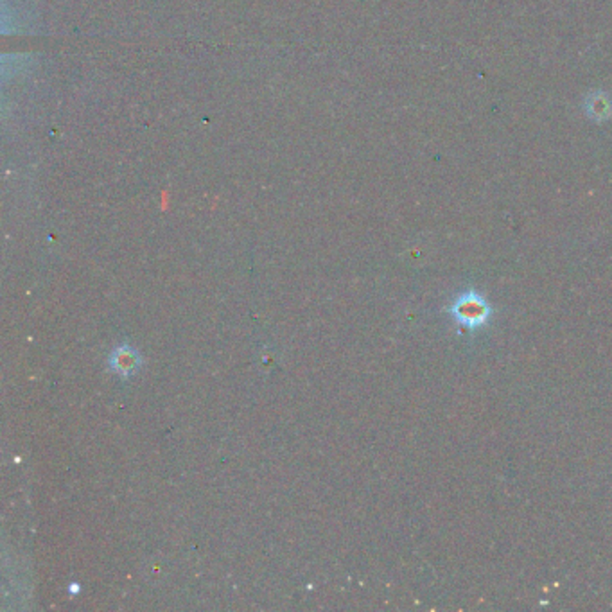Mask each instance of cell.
<instances>
[{
	"label": "cell",
	"mask_w": 612,
	"mask_h": 612,
	"mask_svg": "<svg viewBox=\"0 0 612 612\" xmlns=\"http://www.w3.org/2000/svg\"><path fill=\"white\" fill-rule=\"evenodd\" d=\"M449 316L467 330H480L487 327L494 316L490 302L476 290L462 291L448 307Z\"/></svg>",
	"instance_id": "6da1fadb"
},
{
	"label": "cell",
	"mask_w": 612,
	"mask_h": 612,
	"mask_svg": "<svg viewBox=\"0 0 612 612\" xmlns=\"http://www.w3.org/2000/svg\"><path fill=\"white\" fill-rule=\"evenodd\" d=\"M585 114L594 121H603L612 115V101L605 92L591 94L584 103Z\"/></svg>",
	"instance_id": "3957f363"
},
{
	"label": "cell",
	"mask_w": 612,
	"mask_h": 612,
	"mask_svg": "<svg viewBox=\"0 0 612 612\" xmlns=\"http://www.w3.org/2000/svg\"><path fill=\"white\" fill-rule=\"evenodd\" d=\"M110 363H112V369L114 372H117L119 376H133L139 367H140V356L139 353L135 351V348H131L130 345H121L117 346L112 358H110Z\"/></svg>",
	"instance_id": "7a4b0ae2"
}]
</instances>
